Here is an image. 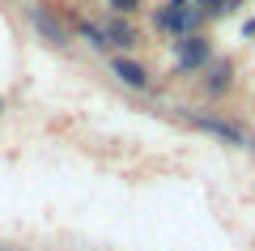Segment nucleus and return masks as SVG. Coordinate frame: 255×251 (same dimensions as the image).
Masks as SVG:
<instances>
[{"label":"nucleus","instance_id":"obj_1","mask_svg":"<svg viewBox=\"0 0 255 251\" xmlns=\"http://www.w3.org/2000/svg\"><path fill=\"white\" fill-rule=\"evenodd\" d=\"M153 21H157V30H170L174 38H191V30L204 21V13L200 9H157Z\"/></svg>","mask_w":255,"mask_h":251},{"label":"nucleus","instance_id":"obj_2","mask_svg":"<svg viewBox=\"0 0 255 251\" xmlns=\"http://www.w3.org/2000/svg\"><path fill=\"white\" fill-rule=\"evenodd\" d=\"M209 60H213V43H209V38L191 34V38H183V43H174V64H179L183 72H196V68H204Z\"/></svg>","mask_w":255,"mask_h":251},{"label":"nucleus","instance_id":"obj_3","mask_svg":"<svg viewBox=\"0 0 255 251\" xmlns=\"http://www.w3.org/2000/svg\"><path fill=\"white\" fill-rule=\"evenodd\" d=\"M183 119H191V124H196V128H204V132L221 136V141H230V145H251V136H247L243 128L226 124V119H217V115H200V111H191V107H183Z\"/></svg>","mask_w":255,"mask_h":251},{"label":"nucleus","instance_id":"obj_4","mask_svg":"<svg viewBox=\"0 0 255 251\" xmlns=\"http://www.w3.org/2000/svg\"><path fill=\"white\" fill-rule=\"evenodd\" d=\"M26 21H30V26H34L51 47H68V30L51 17V9H47V4H26Z\"/></svg>","mask_w":255,"mask_h":251},{"label":"nucleus","instance_id":"obj_5","mask_svg":"<svg viewBox=\"0 0 255 251\" xmlns=\"http://www.w3.org/2000/svg\"><path fill=\"white\" fill-rule=\"evenodd\" d=\"M111 72H115L124 85H132V90H149V68L136 60H128V55H115L111 60Z\"/></svg>","mask_w":255,"mask_h":251},{"label":"nucleus","instance_id":"obj_6","mask_svg":"<svg viewBox=\"0 0 255 251\" xmlns=\"http://www.w3.org/2000/svg\"><path fill=\"white\" fill-rule=\"evenodd\" d=\"M200 90H204V94H213V98L230 90V60H217V55H213V60L204 64V81H200Z\"/></svg>","mask_w":255,"mask_h":251},{"label":"nucleus","instance_id":"obj_7","mask_svg":"<svg viewBox=\"0 0 255 251\" xmlns=\"http://www.w3.org/2000/svg\"><path fill=\"white\" fill-rule=\"evenodd\" d=\"M81 34L90 38V47H94V51H111V38H107V30H102L98 21H81Z\"/></svg>","mask_w":255,"mask_h":251},{"label":"nucleus","instance_id":"obj_8","mask_svg":"<svg viewBox=\"0 0 255 251\" xmlns=\"http://www.w3.org/2000/svg\"><path fill=\"white\" fill-rule=\"evenodd\" d=\"M107 4H111L115 13H136V9H140V0H107Z\"/></svg>","mask_w":255,"mask_h":251},{"label":"nucleus","instance_id":"obj_9","mask_svg":"<svg viewBox=\"0 0 255 251\" xmlns=\"http://www.w3.org/2000/svg\"><path fill=\"white\" fill-rule=\"evenodd\" d=\"M0 111H4V102H0Z\"/></svg>","mask_w":255,"mask_h":251}]
</instances>
